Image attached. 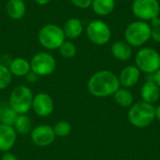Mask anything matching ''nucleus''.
Here are the masks:
<instances>
[{
  "label": "nucleus",
  "instance_id": "nucleus-1",
  "mask_svg": "<svg viewBox=\"0 0 160 160\" xmlns=\"http://www.w3.org/2000/svg\"><path fill=\"white\" fill-rule=\"evenodd\" d=\"M120 88L118 76L110 70H100L93 74L87 82V89L97 98H106L114 95Z\"/></svg>",
  "mask_w": 160,
  "mask_h": 160
},
{
  "label": "nucleus",
  "instance_id": "nucleus-2",
  "mask_svg": "<svg viewBox=\"0 0 160 160\" xmlns=\"http://www.w3.org/2000/svg\"><path fill=\"white\" fill-rule=\"evenodd\" d=\"M128 118L129 123L135 128H143L150 126L155 118V107L145 101H140L131 106L128 111Z\"/></svg>",
  "mask_w": 160,
  "mask_h": 160
},
{
  "label": "nucleus",
  "instance_id": "nucleus-3",
  "mask_svg": "<svg viewBox=\"0 0 160 160\" xmlns=\"http://www.w3.org/2000/svg\"><path fill=\"white\" fill-rule=\"evenodd\" d=\"M152 27L147 22L135 21L128 25L125 31V41L131 47H141L151 38Z\"/></svg>",
  "mask_w": 160,
  "mask_h": 160
},
{
  "label": "nucleus",
  "instance_id": "nucleus-4",
  "mask_svg": "<svg viewBox=\"0 0 160 160\" xmlns=\"http://www.w3.org/2000/svg\"><path fill=\"white\" fill-rule=\"evenodd\" d=\"M38 38L40 45L47 50L59 49V47L66 40L63 28L52 23L42 26L39 29Z\"/></svg>",
  "mask_w": 160,
  "mask_h": 160
},
{
  "label": "nucleus",
  "instance_id": "nucleus-5",
  "mask_svg": "<svg viewBox=\"0 0 160 160\" xmlns=\"http://www.w3.org/2000/svg\"><path fill=\"white\" fill-rule=\"evenodd\" d=\"M33 94L29 87L19 85L10 94L9 107L18 114H25L32 107Z\"/></svg>",
  "mask_w": 160,
  "mask_h": 160
},
{
  "label": "nucleus",
  "instance_id": "nucleus-6",
  "mask_svg": "<svg viewBox=\"0 0 160 160\" xmlns=\"http://www.w3.org/2000/svg\"><path fill=\"white\" fill-rule=\"evenodd\" d=\"M135 63L140 71L154 74L160 68V54L153 48H142L137 52Z\"/></svg>",
  "mask_w": 160,
  "mask_h": 160
},
{
  "label": "nucleus",
  "instance_id": "nucleus-7",
  "mask_svg": "<svg viewBox=\"0 0 160 160\" xmlns=\"http://www.w3.org/2000/svg\"><path fill=\"white\" fill-rule=\"evenodd\" d=\"M86 36L92 43L98 46H102L111 40L112 31L105 22L101 20H94L90 22L86 27Z\"/></svg>",
  "mask_w": 160,
  "mask_h": 160
},
{
  "label": "nucleus",
  "instance_id": "nucleus-8",
  "mask_svg": "<svg viewBox=\"0 0 160 160\" xmlns=\"http://www.w3.org/2000/svg\"><path fill=\"white\" fill-rule=\"evenodd\" d=\"M131 9L133 14L143 22H151L160 14L158 0H134Z\"/></svg>",
  "mask_w": 160,
  "mask_h": 160
},
{
  "label": "nucleus",
  "instance_id": "nucleus-9",
  "mask_svg": "<svg viewBox=\"0 0 160 160\" xmlns=\"http://www.w3.org/2000/svg\"><path fill=\"white\" fill-rule=\"evenodd\" d=\"M30 66L31 71L38 76H48L54 71L56 68V61L51 53L41 52L33 56Z\"/></svg>",
  "mask_w": 160,
  "mask_h": 160
},
{
  "label": "nucleus",
  "instance_id": "nucleus-10",
  "mask_svg": "<svg viewBox=\"0 0 160 160\" xmlns=\"http://www.w3.org/2000/svg\"><path fill=\"white\" fill-rule=\"evenodd\" d=\"M55 139V134L53 128L47 125H41L35 128L31 131L32 142L40 147H45L51 145Z\"/></svg>",
  "mask_w": 160,
  "mask_h": 160
},
{
  "label": "nucleus",
  "instance_id": "nucleus-11",
  "mask_svg": "<svg viewBox=\"0 0 160 160\" xmlns=\"http://www.w3.org/2000/svg\"><path fill=\"white\" fill-rule=\"evenodd\" d=\"M32 108L38 115L46 117L50 115L53 111L52 98L48 94L39 93L33 98Z\"/></svg>",
  "mask_w": 160,
  "mask_h": 160
},
{
  "label": "nucleus",
  "instance_id": "nucleus-12",
  "mask_svg": "<svg viewBox=\"0 0 160 160\" xmlns=\"http://www.w3.org/2000/svg\"><path fill=\"white\" fill-rule=\"evenodd\" d=\"M141 77V71L136 66H128L123 68L118 77L120 86L130 88L137 84Z\"/></svg>",
  "mask_w": 160,
  "mask_h": 160
},
{
  "label": "nucleus",
  "instance_id": "nucleus-13",
  "mask_svg": "<svg viewBox=\"0 0 160 160\" xmlns=\"http://www.w3.org/2000/svg\"><path fill=\"white\" fill-rule=\"evenodd\" d=\"M16 142V131L13 127L0 125V151L8 152L10 150Z\"/></svg>",
  "mask_w": 160,
  "mask_h": 160
},
{
  "label": "nucleus",
  "instance_id": "nucleus-14",
  "mask_svg": "<svg viewBox=\"0 0 160 160\" xmlns=\"http://www.w3.org/2000/svg\"><path fill=\"white\" fill-rule=\"evenodd\" d=\"M141 96H142V101H145L150 104H154L159 99L160 88L154 82L153 76L151 79H148L145 82V83L142 86Z\"/></svg>",
  "mask_w": 160,
  "mask_h": 160
},
{
  "label": "nucleus",
  "instance_id": "nucleus-15",
  "mask_svg": "<svg viewBox=\"0 0 160 160\" xmlns=\"http://www.w3.org/2000/svg\"><path fill=\"white\" fill-rule=\"evenodd\" d=\"M63 31L66 38L69 40H74L80 38L83 32V24L82 21L78 18H70L66 21Z\"/></svg>",
  "mask_w": 160,
  "mask_h": 160
},
{
  "label": "nucleus",
  "instance_id": "nucleus-16",
  "mask_svg": "<svg viewBox=\"0 0 160 160\" xmlns=\"http://www.w3.org/2000/svg\"><path fill=\"white\" fill-rule=\"evenodd\" d=\"M111 51L112 56L119 61H128L132 56V47L127 41L119 40L114 42Z\"/></svg>",
  "mask_w": 160,
  "mask_h": 160
},
{
  "label": "nucleus",
  "instance_id": "nucleus-17",
  "mask_svg": "<svg viewBox=\"0 0 160 160\" xmlns=\"http://www.w3.org/2000/svg\"><path fill=\"white\" fill-rule=\"evenodd\" d=\"M6 12L12 20L22 19L26 12V5L23 0H8L6 4Z\"/></svg>",
  "mask_w": 160,
  "mask_h": 160
},
{
  "label": "nucleus",
  "instance_id": "nucleus-18",
  "mask_svg": "<svg viewBox=\"0 0 160 160\" xmlns=\"http://www.w3.org/2000/svg\"><path fill=\"white\" fill-rule=\"evenodd\" d=\"M8 69L12 75H15L17 77L26 76L31 71L30 62L22 57L13 58L8 65Z\"/></svg>",
  "mask_w": 160,
  "mask_h": 160
},
{
  "label": "nucleus",
  "instance_id": "nucleus-19",
  "mask_svg": "<svg viewBox=\"0 0 160 160\" xmlns=\"http://www.w3.org/2000/svg\"><path fill=\"white\" fill-rule=\"evenodd\" d=\"M93 11L98 16L110 15L115 8V0H93Z\"/></svg>",
  "mask_w": 160,
  "mask_h": 160
},
{
  "label": "nucleus",
  "instance_id": "nucleus-20",
  "mask_svg": "<svg viewBox=\"0 0 160 160\" xmlns=\"http://www.w3.org/2000/svg\"><path fill=\"white\" fill-rule=\"evenodd\" d=\"M114 100L115 102L123 107V108H128L131 107L134 101L133 95L128 88H119L115 93H114Z\"/></svg>",
  "mask_w": 160,
  "mask_h": 160
},
{
  "label": "nucleus",
  "instance_id": "nucleus-21",
  "mask_svg": "<svg viewBox=\"0 0 160 160\" xmlns=\"http://www.w3.org/2000/svg\"><path fill=\"white\" fill-rule=\"evenodd\" d=\"M14 129L20 134H27L31 130V121L28 116L19 114L14 124Z\"/></svg>",
  "mask_w": 160,
  "mask_h": 160
},
{
  "label": "nucleus",
  "instance_id": "nucleus-22",
  "mask_svg": "<svg viewBox=\"0 0 160 160\" xmlns=\"http://www.w3.org/2000/svg\"><path fill=\"white\" fill-rule=\"evenodd\" d=\"M58 50L61 56L66 59H71L77 53V47L71 40H65Z\"/></svg>",
  "mask_w": 160,
  "mask_h": 160
},
{
  "label": "nucleus",
  "instance_id": "nucleus-23",
  "mask_svg": "<svg viewBox=\"0 0 160 160\" xmlns=\"http://www.w3.org/2000/svg\"><path fill=\"white\" fill-rule=\"evenodd\" d=\"M17 117H18V113L15 112L10 107L5 108L0 112V121L3 125L13 127Z\"/></svg>",
  "mask_w": 160,
  "mask_h": 160
},
{
  "label": "nucleus",
  "instance_id": "nucleus-24",
  "mask_svg": "<svg viewBox=\"0 0 160 160\" xmlns=\"http://www.w3.org/2000/svg\"><path fill=\"white\" fill-rule=\"evenodd\" d=\"M12 74L10 73L8 67L0 64V90L8 87L11 82Z\"/></svg>",
  "mask_w": 160,
  "mask_h": 160
},
{
  "label": "nucleus",
  "instance_id": "nucleus-25",
  "mask_svg": "<svg viewBox=\"0 0 160 160\" xmlns=\"http://www.w3.org/2000/svg\"><path fill=\"white\" fill-rule=\"evenodd\" d=\"M53 131L55 136L58 137H66L69 135L71 131V126L67 121H59L53 128Z\"/></svg>",
  "mask_w": 160,
  "mask_h": 160
},
{
  "label": "nucleus",
  "instance_id": "nucleus-26",
  "mask_svg": "<svg viewBox=\"0 0 160 160\" xmlns=\"http://www.w3.org/2000/svg\"><path fill=\"white\" fill-rule=\"evenodd\" d=\"M71 3L79 8H88L91 7L93 0H70Z\"/></svg>",
  "mask_w": 160,
  "mask_h": 160
},
{
  "label": "nucleus",
  "instance_id": "nucleus-27",
  "mask_svg": "<svg viewBox=\"0 0 160 160\" xmlns=\"http://www.w3.org/2000/svg\"><path fill=\"white\" fill-rule=\"evenodd\" d=\"M151 38L156 42H160V26L152 27L151 31Z\"/></svg>",
  "mask_w": 160,
  "mask_h": 160
},
{
  "label": "nucleus",
  "instance_id": "nucleus-28",
  "mask_svg": "<svg viewBox=\"0 0 160 160\" xmlns=\"http://www.w3.org/2000/svg\"><path fill=\"white\" fill-rule=\"evenodd\" d=\"M152 76H153L154 82L160 88V68L158 70H157L154 74H152Z\"/></svg>",
  "mask_w": 160,
  "mask_h": 160
},
{
  "label": "nucleus",
  "instance_id": "nucleus-29",
  "mask_svg": "<svg viewBox=\"0 0 160 160\" xmlns=\"http://www.w3.org/2000/svg\"><path fill=\"white\" fill-rule=\"evenodd\" d=\"M1 160H17V158H16L14 155H12L11 153L6 152V153H4V155L2 156Z\"/></svg>",
  "mask_w": 160,
  "mask_h": 160
},
{
  "label": "nucleus",
  "instance_id": "nucleus-30",
  "mask_svg": "<svg viewBox=\"0 0 160 160\" xmlns=\"http://www.w3.org/2000/svg\"><path fill=\"white\" fill-rule=\"evenodd\" d=\"M38 75L37 74H35L33 71H30L27 75H26V78H27V81L28 82H35L37 79H38Z\"/></svg>",
  "mask_w": 160,
  "mask_h": 160
},
{
  "label": "nucleus",
  "instance_id": "nucleus-31",
  "mask_svg": "<svg viewBox=\"0 0 160 160\" xmlns=\"http://www.w3.org/2000/svg\"><path fill=\"white\" fill-rule=\"evenodd\" d=\"M151 24H152L153 27H158V26H160L159 16L157 17V18H155V19H153V20L151 21Z\"/></svg>",
  "mask_w": 160,
  "mask_h": 160
},
{
  "label": "nucleus",
  "instance_id": "nucleus-32",
  "mask_svg": "<svg viewBox=\"0 0 160 160\" xmlns=\"http://www.w3.org/2000/svg\"><path fill=\"white\" fill-rule=\"evenodd\" d=\"M38 5H40V6H44V5H47L48 3L51 2V0H34Z\"/></svg>",
  "mask_w": 160,
  "mask_h": 160
},
{
  "label": "nucleus",
  "instance_id": "nucleus-33",
  "mask_svg": "<svg viewBox=\"0 0 160 160\" xmlns=\"http://www.w3.org/2000/svg\"><path fill=\"white\" fill-rule=\"evenodd\" d=\"M155 113H156V118H158L160 121V105L155 108Z\"/></svg>",
  "mask_w": 160,
  "mask_h": 160
}]
</instances>
